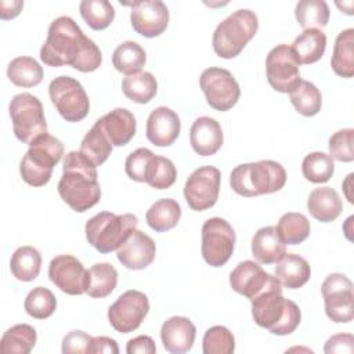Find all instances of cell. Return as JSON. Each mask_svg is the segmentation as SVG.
<instances>
[{
    "label": "cell",
    "instance_id": "obj_27",
    "mask_svg": "<svg viewBox=\"0 0 354 354\" xmlns=\"http://www.w3.org/2000/svg\"><path fill=\"white\" fill-rule=\"evenodd\" d=\"M296 58L303 65L319 61L326 48V36L321 29H306L290 46Z\"/></svg>",
    "mask_w": 354,
    "mask_h": 354
},
{
    "label": "cell",
    "instance_id": "obj_10",
    "mask_svg": "<svg viewBox=\"0 0 354 354\" xmlns=\"http://www.w3.org/2000/svg\"><path fill=\"white\" fill-rule=\"evenodd\" d=\"M235 231L231 224L221 217H212L202 225V256L212 267L224 266L235 248Z\"/></svg>",
    "mask_w": 354,
    "mask_h": 354
},
{
    "label": "cell",
    "instance_id": "obj_29",
    "mask_svg": "<svg viewBox=\"0 0 354 354\" xmlns=\"http://www.w3.org/2000/svg\"><path fill=\"white\" fill-rule=\"evenodd\" d=\"M118 285V271L111 263H97L87 270L86 293L94 299L109 296Z\"/></svg>",
    "mask_w": 354,
    "mask_h": 354
},
{
    "label": "cell",
    "instance_id": "obj_42",
    "mask_svg": "<svg viewBox=\"0 0 354 354\" xmlns=\"http://www.w3.org/2000/svg\"><path fill=\"white\" fill-rule=\"evenodd\" d=\"M177 178V170L174 163L165 156L153 155L149 160L145 183L155 189L170 188Z\"/></svg>",
    "mask_w": 354,
    "mask_h": 354
},
{
    "label": "cell",
    "instance_id": "obj_22",
    "mask_svg": "<svg viewBox=\"0 0 354 354\" xmlns=\"http://www.w3.org/2000/svg\"><path fill=\"white\" fill-rule=\"evenodd\" d=\"M224 134L220 123L209 116L195 119L189 129V144L201 156L214 155L223 145Z\"/></svg>",
    "mask_w": 354,
    "mask_h": 354
},
{
    "label": "cell",
    "instance_id": "obj_6",
    "mask_svg": "<svg viewBox=\"0 0 354 354\" xmlns=\"http://www.w3.org/2000/svg\"><path fill=\"white\" fill-rule=\"evenodd\" d=\"M64 155V144L51 134L36 138L19 163L22 180L32 187L46 185L53 174L54 166Z\"/></svg>",
    "mask_w": 354,
    "mask_h": 354
},
{
    "label": "cell",
    "instance_id": "obj_13",
    "mask_svg": "<svg viewBox=\"0 0 354 354\" xmlns=\"http://www.w3.org/2000/svg\"><path fill=\"white\" fill-rule=\"evenodd\" d=\"M300 62L288 44H278L266 58V75L270 86L279 93H292L299 83Z\"/></svg>",
    "mask_w": 354,
    "mask_h": 354
},
{
    "label": "cell",
    "instance_id": "obj_14",
    "mask_svg": "<svg viewBox=\"0 0 354 354\" xmlns=\"http://www.w3.org/2000/svg\"><path fill=\"white\" fill-rule=\"evenodd\" d=\"M149 311V300L145 293L130 289L122 293L108 308V321L116 332L130 333L140 328Z\"/></svg>",
    "mask_w": 354,
    "mask_h": 354
},
{
    "label": "cell",
    "instance_id": "obj_3",
    "mask_svg": "<svg viewBox=\"0 0 354 354\" xmlns=\"http://www.w3.org/2000/svg\"><path fill=\"white\" fill-rule=\"evenodd\" d=\"M250 301L254 322L272 335H290L301 321L299 306L282 296L281 283L264 290Z\"/></svg>",
    "mask_w": 354,
    "mask_h": 354
},
{
    "label": "cell",
    "instance_id": "obj_25",
    "mask_svg": "<svg viewBox=\"0 0 354 354\" xmlns=\"http://www.w3.org/2000/svg\"><path fill=\"white\" fill-rule=\"evenodd\" d=\"M252 254L261 264L278 263L286 254V245L279 238L275 227L267 225L253 235Z\"/></svg>",
    "mask_w": 354,
    "mask_h": 354
},
{
    "label": "cell",
    "instance_id": "obj_40",
    "mask_svg": "<svg viewBox=\"0 0 354 354\" xmlns=\"http://www.w3.org/2000/svg\"><path fill=\"white\" fill-rule=\"evenodd\" d=\"M79 10L84 22L94 30L106 29L115 18V8L106 0H83Z\"/></svg>",
    "mask_w": 354,
    "mask_h": 354
},
{
    "label": "cell",
    "instance_id": "obj_19",
    "mask_svg": "<svg viewBox=\"0 0 354 354\" xmlns=\"http://www.w3.org/2000/svg\"><path fill=\"white\" fill-rule=\"evenodd\" d=\"M156 256L153 239L140 230H133L116 250V257L129 270L147 268Z\"/></svg>",
    "mask_w": 354,
    "mask_h": 354
},
{
    "label": "cell",
    "instance_id": "obj_1",
    "mask_svg": "<svg viewBox=\"0 0 354 354\" xmlns=\"http://www.w3.org/2000/svg\"><path fill=\"white\" fill-rule=\"evenodd\" d=\"M40 59L48 66L71 65L79 72H93L102 62L101 50L88 39L73 18L62 15L50 26L44 44L40 48Z\"/></svg>",
    "mask_w": 354,
    "mask_h": 354
},
{
    "label": "cell",
    "instance_id": "obj_11",
    "mask_svg": "<svg viewBox=\"0 0 354 354\" xmlns=\"http://www.w3.org/2000/svg\"><path fill=\"white\" fill-rule=\"evenodd\" d=\"M199 86L207 104L220 112L230 111L239 100L241 88L232 73L224 68L210 66L199 77Z\"/></svg>",
    "mask_w": 354,
    "mask_h": 354
},
{
    "label": "cell",
    "instance_id": "obj_46",
    "mask_svg": "<svg viewBox=\"0 0 354 354\" xmlns=\"http://www.w3.org/2000/svg\"><path fill=\"white\" fill-rule=\"evenodd\" d=\"M155 153L148 149V148H137L129 156L126 158L124 162V170L126 174L138 183H145V176H147V169L149 165V160L152 159Z\"/></svg>",
    "mask_w": 354,
    "mask_h": 354
},
{
    "label": "cell",
    "instance_id": "obj_17",
    "mask_svg": "<svg viewBox=\"0 0 354 354\" xmlns=\"http://www.w3.org/2000/svg\"><path fill=\"white\" fill-rule=\"evenodd\" d=\"M230 285L236 293L253 300L264 290L279 285V281L271 274L266 272L257 263L245 260L231 271Z\"/></svg>",
    "mask_w": 354,
    "mask_h": 354
},
{
    "label": "cell",
    "instance_id": "obj_34",
    "mask_svg": "<svg viewBox=\"0 0 354 354\" xmlns=\"http://www.w3.org/2000/svg\"><path fill=\"white\" fill-rule=\"evenodd\" d=\"M43 68L32 57H17L7 66V76L18 87H35L43 80Z\"/></svg>",
    "mask_w": 354,
    "mask_h": 354
},
{
    "label": "cell",
    "instance_id": "obj_35",
    "mask_svg": "<svg viewBox=\"0 0 354 354\" xmlns=\"http://www.w3.org/2000/svg\"><path fill=\"white\" fill-rule=\"evenodd\" d=\"M112 144L97 120L93 127L83 137L80 144V152L88 158L95 166L102 165L112 152Z\"/></svg>",
    "mask_w": 354,
    "mask_h": 354
},
{
    "label": "cell",
    "instance_id": "obj_47",
    "mask_svg": "<svg viewBox=\"0 0 354 354\" xmlns=\"http://www.w3.org/2000/svg\"><path fill=\"white\" fill-rule=\"evenodd\" d=\"M93 336L83 330H72L62 339V353L64 354H90L91 353V344H93Z\"/></svg>",
    "mask_w": 354,
    "mask_h": 354
},
{
    "label": "cell",
    "instance_id": "obj_38",
    "mask_svg": "<svg viewBox=\"0 0 354 354\" xmlns=\"http://www.w3.org/2000/svg\"><path fill=\"white\" fill-rule=\"evenodd\" d=\"M275 230L285 245H299L308 238L311 227L304 214L289 212L281 216Z\"/></svg>",
    "mask_w": 354,
    "mask_h": 354
},
{
    "label": "cell",
    "instance_id": "obj_43",
    "mask_svg": "<svg viewBox=\"0 0 354 354\" xmlns=\"http://www.w3.org/2000/svg\"><path fill=\"white\" fill-rule=\"evenodd\" d=\"M24 308L28 315L36 319H46L54 314L57 308V299L50 289L36 286L28 293L24 301Z\"/></svg>",
    "mask_w": 354,
    "mask_h": 354
},
{
    "label": "cell",
    "instance_id": "obj_12",
    "mask_svg": "<svg viewBox=\"0 0 354 354\" xmlns=\"http://www.w3.org/2000/svg\"><path fill=\"white\" fill-rule=\"evenodd\" d=\"M325 313L337 324H346L354 318L353 282L340 272L329 274L321 286Z\"/></svg>",
    "mask_w": 354,
    "mask_h": 354
},
{
    "label": "cell",
    "instance_id": "obj_48",
    "mask_svg": "<svg viewBox=\"0 0 354 354\" xmlns=\"http://www.w3.org/2000/svg\"><path fill=\"white\" fill-rule=\"evenodd\" d=\"M326 354H351L354 351V336L351 333H337L330 336L324 347Z\"/></svg>",
    "mask_w": 354,
    "mask_h": 354
},
{
    "label": "cell",
    "instance_id": "obj_51",
    "mask_svg": "<svg viewBox=\"0 0 354 354\" xmlns=\"http://www.w3.org/2000/svg\"><path fill=\"white\" fill-rule=\"evenodd\" d=\"M22 7H24V1L1 0L0 1V18L1 19H12L21 12Z\"/></svg>",
    "mask_w": 354,
    "mask_h": 354
},
{
    "label": "cell",
    "instance_id": "obj_28",
    "mask_svg": "<svg viewBox=\"0 0 354 354\" xmlns=\"http://www.w3.org/2000/svg\"><path fill=\"white\" fill-rule=\"evenodd\" d=\"M330 66L333 72L340 76L350 79L354 76V29L348 28L342 30L333 46L330 58Z\"/></svg>",
    "mask_w": 354,
    "mask_h": 354
},
{
    "label": "cell",
    "instance_id": "obj_8",
    "mask_svg": "<svg viewBox=\"0 0 354 354\" xmlns=\"http://www.w3.org/2000/svg\"><path fill=\"white\" fill-rule=\"evenodd\" d=\"M10 116L15 137L30 145L36 138L47 134V122L40 100L30 93H19L10 102Z\"/></svg>",
    "mask_w": 354,
    "mask_h": 354
},
{
    "label": "cell",
    "instance_id": "obj_30",
    "mask_svg": "<svg viewBox=\"0 0 354 354\" xmlns=\"http://www.w3.org/2000/svg\"><path fill=\"white\" fill-rule=\"evenodd\" d=\"M181 217V207L177 201L163 198L156 201L145 213L147 224L156 232H165L174 228Z\"/></svg>",
    "mask_w": 354,
    "mask_h": 354
},
{
    "label": "cell",
    "instance_id": "obj_20",
    "mask_svg": "<svg viewBox=\"0 0 354 354\" xmlns=\"http://www.w3.org/2000/svg\"><path fill=\"white\" fill-rule=\"evenodd\" d=\"M180 118L173 109L167 106L155 108L147 119V138L151 144L156 147L171 145L180 136Z\"/></svg>",
    "mask_w": 354,
    "mask_h": 354
},
{
    "label": "cell",
    "instance_id": "obj_4",
    "mask_svg": "<svg viewBox=\"0 0 354 354\" xmlns=\"http://www.w3.org/2000/svg\"><path fill=\"white\" fill-rule=\"evenodd\" d=\"M286 171L275 160H259L238 165L230 176V185L241 196L253 198L283 188Z\"/></svg>",
    "mask_w": 354,
    "mask_h": 354
},
{
    "label": "cell",
    "instance_id": "obj_23",
    "mask_svg": "<svg viewBox=\"0 0 354 354\" xmlns=\"http://www.w3.org/2000/svg\"><path fill=\"white\" fill-rule=\"evenodd\" d=\"M98 122L113 147H123L129 144L137 130L136 118L126 108H115L100 118Z\"/></svg>",
    "mask_w": 354,
    "mask_h": 354
},
{
    "label": "cell",
    "instance_id": "obj_37",
    "mask_svg": "<svg viewBox=\"0 0 354 354\" xmlns=\"http://www.w3.org/2000/svg\"><path fill=\"white\" fill-rule=\"evenodd\" d=\"M297 24L306 29H319L328 25L330 11L324 0H300L295 8Z\"/></svg>",
    "mask_w": 354,
    "mask_h": 354
},
{
    "label": "cell",
    "instance_id": "obj_24",
    "mask_svg": "<svg viewBox=\"0 0 354 354\" xmlns=\"http://www.w3.org/2000/svg\"><path fill=\"white\" fill-rule=\"evenodd\" d=\"M307 209L315 220L321 223H330L340 216L343 203L336 189L332 187H318L310 192Z\"/></svg>",
    "mask_w": 354,
    "mask_h": 354
},
{
    "label": "cell",
    "instance_id": "obj_41",
    "mask_svg": "<svg viewBox=\"0 0 354 354\" xmlns=\"http://www.w3.org/2000/svg\"><path fill=\"white\" fill-rule=\"evenodd\" d=\"M335 171V163L330 155L325 152H311L301 162V173L306 180L314 184H322L330 180Z\"/></svg>",
    "mask_w": 354,
    "mask_h": 354
},
{
    "label": "cell",
    "instance_id": "obj_32",
    "mask_svg": "<svg viewBox=\"0 0 354 354\" xmlns=\"http://www.w3.org/2000/svg\"><path fill=\"white\" fill-rule=\"evenodd\" d=\"M37 340L36 329L28 324H18L4 332L0 340L3 354H29Z\"/></svg>",
    "mask_w": 354,
    "mask_h": 354
},
{
    "label": "cell",
    "instance_id": "obj_18",
    "mask_svg": "<svg viewBox=\"0 0 354 354\" xmlns=\"http://www.w3.org/2000/svg\"><path fill=\"white\" fill-rule=\"evenodd\" d=\"M133 29L144 37L162 35L169 25V8L160 0H144L129 4Z\"/></svg>",
    "mask_w": 354,
    "mask_h": 354
},
{
    "label": "cell",
    "instance_id": "obj_50",
    "mask_svg": "<svg viewBox=\"0 0 354 354\" xmlns=\"http://www.w3.org/2000/svg\"><path fill=\"white\" fill-rule=\"evenodd\" d=\"M118 354L119 347L115 339L108 336H97L93 339L91 353L90 354Z\"/></svg>",
    "mask_w": 354,
    "mask_h": 354
},
{
    "label": "cell",
    "instance_id": "obj_15",
    "mask_svg": "<svg viewBox=\"0 0 354 354\" xmlns=\"http://www.w3.org/2000/svg\"><path fill=\"white\" fill-rule=\"evenodd\" d=\"M221 173L214 166L194 170L184 185V198L192 210L203 212L216 205L220 192Z\"/></svg>",
    "mask_w": 354,
    "mask_h": 354
},
{
    "label": "cell",
    "instance_id": "obj_44",
    "mask_svg": "<svg viewBox=\"0 0 354 354\" xmlns=\"http://www.w3.org/2000/svg\"><path fill=\"white\" fill-rule=\"evenodd\" d=\"M203 354H232L235 351V337L232 332L221 325L209 328L202 340Z\"/></svg>",
    "mask_w": 354,
    "mask_h": 354
},
{
    "label": "cell",
    "instance_id": "obj_7",
    "mask_svg": "<svg viewBox=\"0 0 354 354\" xmlns=\"http://www.w3.org/2000/svg\"><path fill=\"white\" fill-rule=\"evenodd\" d=\"M137 225L138 218L131 213L115 214L100 212L86 223L84 232L87 242L100 253L105 254L118 250Z\"/></svg>",
    "mask_w": 354,
    "mask_h": 354
},
{
    "label": "cell",
    "instance_id": "obj_21",
    "mask_svg": "<svg viewBox=\"0 0 354 354\" xmlns=\"http://www.w3.org/2000/svg\"><path fill=\"white\" fill-rule=\"evenodd\" d=\"M196 336V328L187 317H171L160 328V339L166 351L183 354L192 348Z\"/></svg>",
    "mask_w": 354,
    "mask_h": 354
},
{
    "label": "cell",
    "instance_id": "obj_36",
    "mask_svg": "<svg viewBox=\"0 0 354 354\" xmlns=\"http://www.w3.org/2000/svg\"><path fill=\"white\" fill-rule=\"evenodd\" d=\"M123 94L137 104L149 102L158 91V82L151 72H138L122 80Z\"/></svg>",
    "mask_w": 354,
    "mask_h": 354
},
{
    "label": "cell",
    "instance_id": "obj_39",
    "mask_svg": "<svg viewBox=\"0 0 354 354\" xmlns=\"http://www.w3.org/2000/svg\"><path fill=\"white\" fill-rule=\"evenodd\" d=\"M290 102L300 115L310 118L321 111L322 95L314 83L301 80L290 93Z\"/></svg>",
    "mask_w": 354,
    "mask_h": 354
},
{
    "label": "cell",
    "instance_id": "obj_16",
    "mask_svg": "<svg viewBox=\"0 0 354 354\" xmlns=\"http://www.w3.org/2000/svg\"><path fill=\"white\" fill-rule=\"evenodd\" d=\"M50 281L64 293L77 296L86 293L87 270L75 256H55L48 266Z\"/></svg>",
    "mask_w": 354,
    "mask_h": 354
},
{
    "label": "cell",
    "instance_id": "obj_49",
    "mask_svg": "<svg viewBox=\"0 0 354 354\" xmlns=\"http://www.w3.org/2000/svg\"><path fill=\"white\" fill-rule=\"evenodd\" d=\"M126 351H127V354H136V353L153 354L156 351V346L151 336L141 335V336H137L127 342Z\"/></svg>",
    "mask_w": 354,
    "mask_h": 354
},
{
    "label": "cell",
    "instance_id": "obj_2",
    "mask_svg": "<svg viewBox=\"0 0 354 354\" xmlns=\"http://www.w3.org/2000/svg\"><path fill=\"white\" fill-rule=\"evenodd\" d=\"M57 189L61 199L72 210L83 213L91 209L101 199L97 166L80 151L68 152Z\"/></svg>",
    "mask_w": 354,
    "mask_h": 354
},
{
    "label": "cell",
    "instance_id": "obj_31",
    "mask_svg": "<svg viewBox=\"0 0 354 354\" xmlns=\"http://www.w3.org/2000/svg\"><path fill=\"white\" fill-rule=\"evenodd\" d=\"M41 268V254L33 246L18 248L10 260L12 275L22 282H30L37 278Z\"/></svg>",
    "mask_w": 354,
    "mask_h": 354
},
{
    "label": "cell",
    "instance_id": "obj_26",
    "mask_svg": "<svg viewBox=\"0 0 354 354\" xmlns=\"http://www.w3.org/2000/svg\"><path fill=\"white\" fill-rule=\"evenodd\" d=\"M311 268L307 260L299 254H285L275 267V278L288 289H299L307 283Z\"/></svg>",
    "mask_w": 354,
    "mask_h": 354
},
{
    "label": "cell",
    "instance_id": "obj_33",
    "mask_svg": "<svg viewBox=\"0 0 354 354\" xmlns=\"http://www.w3.org/2000/svg\"><path fill=\"white\" fill-rule=\"evenodd\" d=\"M145 50L133 40H127L119 44L112 55V64L115 69L126 76H131L141 72V68L145 65Z\"/></svg>",
    "mask_w": 354,
    "mask_h": 354
},
{
    "label": "cell",
    "instance_id": "obj_5",
    "mask_svg": "<svg viewBox=\"0 0 354 354\" xmlns=\"http://www.w3.org/2000/svg\"><path fill=\"white\" fill-rule=\"evenodd\" d=\"M259 29L257 15L248 8L230 14L214 29L212 46L220 58L231 59L241 54Z\"/></svg>",
    "mask_w": 354,
    "mask_h": 354
},
{
    "label": "cell",
    "instance_id": "obj_9",
    "mask_svg": "<svg viewBox=\"0 0 354 354\" xmlns=\"http://www.w3.org/2000/svg\"><path fill=\"white\" fill-rule=\"evenodd\" d=\"M48 95L66 122H80L90 111V101L82 83L71 76H58L48 86Z\"/></svg>",
    "mask_w": 354,
    "mask_h": 354
},
{
    "label": "cell",
    "instance_id": "obj_45",
    "mask_svg": "<svg viewBox=\"0 0 354 354\" xmlns=\"http://www.w3.org/2000/svg\"><path fill=\"white\" fill-rule=\"evenodd\" d=\"M354 130L353 129H343L333 133L329 138V155L332 159L339 162H353L354 160V144H353Z\"/></svg>",
    "mask_w": 354,
    "mask_h": 354
}]
</instances>
